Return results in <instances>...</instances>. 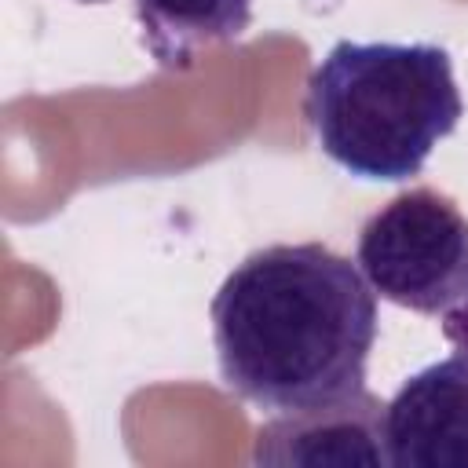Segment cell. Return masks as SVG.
Segmentation results:
<instances>
[{
    "label": "cell",
    "mask_w": 468,
    "mask_h": 468,
    "mask_svg": "<svg viewBox=\"0 0 468 468\" xmlns=\"http://www.w3.org/2000/svg\"><path fill=\"white\" fill-rule=\"evenodd\" d=\"M208 314L227 391L260 410H307L366 388L377 292L358 263L322 241L249 252Z\"/></svg>",
    "instance_id": "obj_1"
},
{
    "label": "cell",
    "mask_w": 468,
    "mask_h": 468,
    "mask_svg": "<svg viewBox=\"0 0 468 468\" xmlns=\"http://www.w3.org/2000/svg\"><path fill=\"white\" fill-rule=\"evenodd\" d=\"M442 336L457 347V355L468 358V296H464V303H457L453 311L442 314Z\"/></svg>",
    "instance_id": "obj_7"
},
{
    "label": "cell",
    "mask_w": 468,
    "mask_h": 468,
    "mask_svg": "<svg viewBox=\"0 0 468 468\" xmlns=\"http://www.w3.org/2000/svg\"><path fill=\"white\" fill-rule=\"evenodd\" d=\"M464 113L442 44L336 40L307 77L303 117L318 150L373 183L420 176Z\"/></svg>",
    "instance_id": "obj_2"
},
{
    "label": "cell",
    "mask_w": 468,
    "mask_h": 468,
    "mask_svg": "<svg viewBox=\"0 0 468 468\" xmlns=\"http://www.w3.org/2000/svg\"><path fill=\"white\" fill-rule=\"evenodd\" d=\"M384 406L373 391H355L336 402L289 410L267 420L252 442V464H336V468H380L388 464Z\"/></svg>",
    "instance_id": "obj_5"
},
{
    "label": "cell",
    "mask_w": 468,
    "mask_h": 468,
    "mask_svg": "<svg viewBox=\"0 0 468 468\" xmlns=\"http://www.w3.org/2000/svg\"><path fill=\"white\" fill-rule=\"evenodd\" d=\"M355 263L377 296L442 318L468 296V216L435 186H410L362 223Z\"/></svg>",
    "instance_id": "obj_3"
},
{
    "label": "cell",
    "mask_w": 468,
    "mask_h": 468,
    "mask_svg": "<svg viewBox=\"0 0 468 468\" xmlns=\"http://www.w3.org/2000/svg\"><path fill=\"white\" fill-rule=\"evenodd\" d=\"M143 44L161 69L183 73L201 48L238 40L252 22V0H135Z\"/></svg>",
    "instance_id": "obj_6"
},
{
    "label": "cell",
    "mask_w": 468,
    "mask_h": 468,
    "mask_svg": "<svg viewBox=\"0 0 468 468\" xmlns=\"http://www.w3.org/2000/svg\"><path fill=\"white\" fill-rule=\"evenodd\" d=\"M388 464L468 468V358H439L399 384L384 406Z\"/></svg>",
    "instance_id": "obj_4"
},
{
    "label": "cell",
    "mask_w": 468,
    "mask_h": 468,
    "mask_svg": "<svg viewBox=\"0 0 468 468\" xmlns=\"http://www.w3.org/2000/svg\"><path fill=\"white\" fill-rule=\"evenodd\" d=\"M80 4H106V0H80Z\"/></svg>",
    "instance_id": "obj_8"
}]
</instances>
